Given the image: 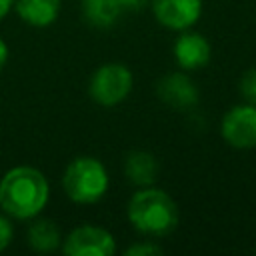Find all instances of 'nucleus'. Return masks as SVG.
Returning <instances> with one entry per match:
<instances>
[{
    "label": "nucleus",
    "mask_w": 256,
    "mask_h": 256,
    "mask_svg": "<svg viewBox=\"0 0 256 256\" xmlns=\"http://www.w3.org/2000/svg\"><path fill=\"white\" fill-rule=\"evenodd\" d=\"M12 236H14V228H12V222L8 220V216L0 214V252L6 250L12 242Z\"/></svg>",
    "instance_id": "16"
},
{
    "label": "nucleus",
    "mask_w": 256,
    "mask_h": 256,
    "mask_svg": "<svg viewBox=\"0 0 256 256\" xmlns=\"http://www.w3.org/2000/svg\"><path fill=\"white\" fill-rule=\"evenodd\" d=\"M108 186H110L108 170L94 156L74 158L62 174V188L66 196L76 204L98 202L108 192Z\"/></svg>",
    "instance_id": "3"
},
{
    "label": "nucleus",
    "mask_w": 256,
    "mask_h": 256,
    "mask_svg": "<svg viewBox=\"0 0 256 256\" xmlns=\"http://www.w3.org/2000/svg\"><path fill=\"white\" fill-rule=\"evenodd\" d=\"M152 12L164 28L182 32L200 20L202 0H152Z\"/></svg>",
    "instance_id": "7"
},
{
    "label": "nucleus",
    "mask_w": 256,
    "mask_h": 256,
    "mask_svg": "<svg viewBox=\"0 0 256 256\" xmlns=\"http://www.w3.org/2000/svg\"><path fill=\"white\" fill-rule=\"evenodd\" d=\"M210 56H212V50L208 40L202 34L192 32L190 28L182 30V34L174 42V58L182 70L204 68L210 62Z\"/></svg>",
    "instance_id": "9"
},
{
    "label": "nucleus",
    "mask_w": 256,
    "mask_h": 256,
    "mask_svg": "<svg viewBox=\"0 0 256 256\" xmlns=\"http://www.w3.org/2000/svg\"><path fill=\"white\" fill-rule=\"evenodd\" d=\"M132 72L120 62H108L94 70L88 82L90 98L100 106H116L132 92Z\"/></svg>",
    "instance_id": "4"
},
{
    "label": "nucleus",
    "mask_w": 256,
    "mask_h": 256,
    "mask_svg": "<svg viewBox=\"0 0 256 256\" xmlns=\"http://www.w3.org/2000/svg\"><path fill=\"white\" fill-rule=\"evenodd\" d=\"M14 10L30 26H50L60 14V0H14Z\"/></svg>",
    "instance_id": "11"
},
{
    "label": "nucleus",
    "mask_w": 256,
    "mask_h": 256,
    "mask_svg": "<svg viewBox=\"0 0 256 256\" xmlns=\"http://www.w3.org/2000/svg\"><path fill=\"white\" fill-rule=\"evenodd\" d=\"M12 6H14V0H0V20L4 16H8V12L12 10Z\"/></svg>",
    "instance_id": "19"
},
{
    "label": "nucleus",
    "mask_w": 256,
    "mask_h": 256,
    "mask_svg": "<svg viewBox=\"0 0 256 256\" xmlns=\"http://www.w3.org/2000/svg\"><path fill=\"white\" fill-rule=\"evenodd\" d=\"M6 62H8V46H6V42L0 38V70L6 66Z\"/></svg>",
    "instance_id": "18"
},
{
    "label": "nucleus",
    "mask_w": 256,
    "mask_h": 256,
    "mask_svg": "<svg viewBox=\"0 0 256 256\" xmlns=\"http://www.w3.org/2000/svg\"><path fill=\"white\" fill-rule=\"evenodd\" d=\"M126 254L128 256H154V254H162V248L152 240H142L126 248Z\"/></svg>",
    "instance_id": "15"
},
{
    "label": "nucleus",
    "mask_w": 256,
    "mask_h": 256,
    "mask_svg": "<svg viewBox=\"0 0 256 256\" xmlns=\"http://www.w3.org/2000/svg\"><path fill=\"white\" fill-rule=\"evenodd\" d=\"M122 14L116 0H82V16L96 28H110Z\"/></svg>",
    "instance_id": "13"
},
{
    "label": "nucleus",
    "mask_w": 256,
    "mask_h": 256,
    "mask_svg": "<svg viewBox=\"0 0 256 256\" xmlns=\"http://www.w3.org/2000/svg\"><path fill=\"white\" fill-rule=\"evenodd\" d=\"M28 244L36 252H54L58 246H62V236L58 226L48 218H32V224L28 226Z\"/></svg>",
    "instance_id": "12"
},
{
    "label": "nucleus",
    "mask_w": 256,
    "mask_h": 256,
    "mask_svg": "<svg viewBox=\"0 0 256 256\" xmlns=\"http://www.w3.org/2000/svg\"><path fill=\"white\" fill-rule=\"evenodd\" d=\"M220 134L226 144L238 150L256 148V104L232 106L220 124Z\"/></svg>",
    "instance_id": "6"
},
{
    "label": "nucleus",
    "mask_w": 256,
    "mask_h": 256,
    "mask_svg": "<svg viewBox=\"0 0 256 256\" xmlns=\"http://www.w3.org/2000/svg\"><path fill=\"white\" fill-rule=\"evenodd\" d=\"M62 252L68 256H112L116 252V240L106 228L80 224L62 238Z\"/></svg>",
    "instance_id": "5"
},
{
    "label": "nucleus",
    "mask_w": 256,
    "mask_h": 256,
    "mask_svg": "<svg viewBox=\"0 0 256 256\" xmlns=\"http://www.w3.org/2000/svg\"><path fill=\"white\" fill-rule=\"evenodd\" d=\"M50 198L46 176L34 166H14L0 178V208L14 220L40 216Z\"/></svg>",
    "instance_id": "1"
},
{
    "label": "nucleus",
    "mask_w": 256,
    "mask_h": 256,
    "mask_svg": "<svg viewBox=\"0 0 256 256\" xmlns=\"http://www.w3.org/2000/svg\"><path fill=\"white\" fill-rule=\"evenodd\" d=\"M238 88H240V94H242L244 102L256 104V68H250L242 74Z\"/></svg>",
    "instance_id": "14"
},
{
    "label": "nucleus",
    "mask_w": 256,
    "mask_h": 256,
    "mask_svg": "<svg viewBox=\"0 0 256 256\" xmlns=\"http://www.w3.org/2000/svg\"><path fill=\"white\" fill-rule=\"evenodd\" d=\"M158 160L144 150H132L124 160L126 180L138 188L152 186L158 178Z\"/></svg>",
    "instance_id": "10"
},
{
    "label": "nucleus",
    "mask_w": 256,
    "mask_h": 256,
    "mask_svg": "<svg viewBox=\"0 0 256 256\" xmlns=\"http://www.w3.org/2000/svg\"><path fill=\"white\" fill-rule=\"evenodd\" d=\"M158 98L172 108H192L198 104V88L184 72H172L158 80Z\"/></svg>",
    "instance_id": "8"
},
{
    "label": "nucleus",
    "mask_w": 256,
    "mask_h": 256,
    "mask_svg": "<svg viewBox=\"0 0 256 256\" xmlns=\"http://www.w3.org/2000/svg\"><path fill=\"white\" fill-rule=\"evenodd\" d=\"M116 2L122 8V12L124 10H138V8H142L146 4V0H116Z\"/></svg>",
    "instance_id": "17"
},
{
    "label": "nucleus",
    "mask_w": 256,
    "mask_h": 256,
    "mask_svg": "<svg viewBox=\"0 0 256 256\" xmlns=\"http://www.w3.org/2000/svg\"><path fill=\"white\" fill-rule=\"evenodd\" d=\"M130 224L146 236H166L178 224V206L172 196L160 188L144 186L132 194L126 206Z\"/></svg>",
    "instance_id": "2"
}]
</instances>
